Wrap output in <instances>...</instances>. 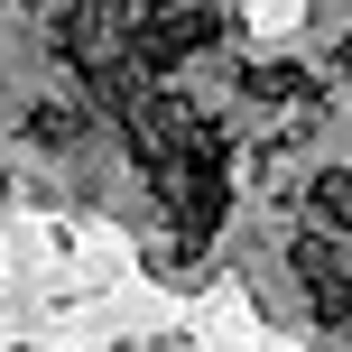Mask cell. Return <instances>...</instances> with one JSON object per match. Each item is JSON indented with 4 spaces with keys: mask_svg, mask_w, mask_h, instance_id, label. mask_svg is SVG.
I'll list each match as a JSON object with an SVG mask.
<instances>
[{
    "mask_svg": "<svg viewBox=\"0 0 352 352\" xmlns=\"http://www.w3.org/2000/svg\"><path fill=\"white\" fill-rule=\"evenodd\" d=\"M297 278H306V297H316L324 324H352V278L334 269V250H324V241H297Z\"/></svg>",
    "mask_w": 352,
    "mask_h": 352,
    "instance_id": "cell-1",
    "label": "cell"
},
{
    "mask_svg": "<svg viewBox=\"0 0 352 352\" xmlns=\"http://www.w3.org/2000/svg\"><path fill=\"white\" fill-rule=\"evenodd\" d=\"M306 213H316L324 232H352V167H324L316 186H306Z\"/></svg>",
    "mask_w": 352,
    "mask_h": 352,
    "instance_id": "cell-2",
    "label": "cell"
},
{
    "mask_svg": "<svg viewBox=\"0 0 352 352\" xmlns=\"http://www.w3.org/2000/svg\"><path fill=\"white\" fill-rule=\"evenodd\" d=\"M19 130H28L37 148H74V140H84V121H74V111H56V102H37V111H28Z\"/></svg>",
    "mask_w": 352,
    "mask_h": 352,
    "instance_id": "cell-3",
    "label": "cell"
}]
</instances>
